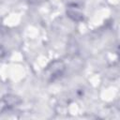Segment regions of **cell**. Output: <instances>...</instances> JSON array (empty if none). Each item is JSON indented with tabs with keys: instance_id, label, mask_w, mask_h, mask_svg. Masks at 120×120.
<instances>
[{
	"instance_id": "obj_1",
	"label": "cell",
	"mask_w": 120,
	"mask_h": 120,
	"mask_svg": "<svg viewBox=\"0 0 120 120\" xmlns=\"http://www.w3.org/2000/svg\"><path fill=\"white\" fill-rule=\"evenodd\" d=\"M56 65H57V66H55V63H53V64L52 65V71H51L50 74H49V76H51L52 80H54L55 77L61 75L62 72H63V70H64V66H63V64H62L61 62H57Z\"/></svg>"
}]
</instances>
